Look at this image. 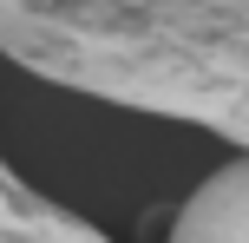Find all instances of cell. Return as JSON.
<instances>
[{"label":"cell","instance_id":"obj_1","mask_svg":"<svg viewBox=\"0 0 249 243\" xmlns=\"http://www.w3.org/2000/svg\"><path fill=\"white\" fill-rule=\"evenodd\" d=\"M0 53L249 151V0H0Z\"/></svg>","mask_w":249,"mask_h":243},{"label":"cell","instance_id":"obj_3","mask_svg":"<svg viewBox=\"0 0 249 243\" xmlns=\"http://www.w3.org/2000/svg\"><path fill=\"white\" fill-rule=\"evenodd\" d=\"M0 243H112L99 224H86L72 204L33 191L0 165Z\"/></svg>","mask_w":249,"mask_h":243},{"label":"cell","instance_id":"obj_2","mask_svg":"<svg viewBox=\"0 0 249 243\" xmlns=\"http://www.w3.org/2000/svg\"><path fill=\"white\" fill-rule=\"evenodd\" d=\"M164 243H249V151L223 158V165L177 204Z\"/></svg>","mask_w":249,"mask_h":243}]
</instances>
